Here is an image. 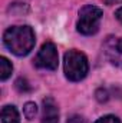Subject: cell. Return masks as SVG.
<instances>
[{
	"label": "cell",
	"instance_id": "6da1fadb",
	"mask_svg": "<svg viewBox=\"0 0 122 123\" xmlns=\"http://www.w3.org/2000/svg\"><path fill=\"white\" fill-rule=\"evenodd\" d=\"M4 46L16 56H26L34 47V33L30 26H13L4 31Z\"/></svg>",
	"mask_w": 122,
	"mask_h": 123
},
{
	"label": "cell",
	"instance_id": "7a4b0ae2",
	"mask_svg": "<svg viewBox=\"0 0 122 123\" xmlns=\"http://www.w3.org/2000/svg\"><path fill=\"white\" fill-rule=\"evenodd\" d=\"M89 64L86 56L79 50H69L65 53L63 60V70L65 76L70 82H79L82 80L88 73Z\"/></svg>",
	"mask_w": 122,
	"mask_h": 123
},
{
	"label": "cell",
	"instance_id": "3957f363",
	"mask_svg": "<svg viewBox=\"0 0 122 123\" xmlns=\"http://www.w3.org/2000/svg\"><path fill=\"white\" fill-rule=\"evenodd\" d=\"M102 19V10L96 6L88 4L81 9L79 12V20H78V31L91 36L95 34L99 29V23Z\"/></svg>",
	"mask_w": 122,
	"mask_h": 123
},
{
	"label": "cell",
	"instance_id": "277c9868",
	"mask_svg": "<svg viewBox=\"0 0 122 123\" xmlns=\"http://www.w3.org/2000/svg\"><path fill=\"white\" fill-rule=\"evenodd\" d=\"M58 63H59V56H58V50H56L55 44L50 42H46L40 47V50L34 59L36 67L46 69V70H55V69H58Z\"/></svg>",
	"mask_w": 122,
	"mask_h": 123
},
{
	"label": "cell",
	"instance_id": "5b68a950",
	"mask_svg": "<svg viewBox=\"0 0 122 123\" xmlns=\"http://www.w3.org/2000/svg\"><path fill=\"white\" fill-rule=\"evenodd\" d=\"M103 53L111 64L122 69V37H106L103 43Z\"/></svg>",
	"mask_w": 122,
	"mask_h": 123
},
{
	"label": "cell",
	"instance_id": "8992f818",
	"mask_svg": "<svg viewBox=\"0 0 122 123\" xmlns=\"http://www.w3.org/2000/svg\"><path fill=\"white\" fill-rule=\"evenodd\" d=\"M42 123H59V109L53 97L43 99Z\"/></svg>",
	"mask_w": 122,
	"mask_h": 123
},
{
	"label": "cell",
	"instance_id": "52a82bcc",
	"mask_svg": "<svg viewBox=\"0 0 122 123\" xmlns=\"http://www.w3.org/2000/svg\"><path fill=\"white\" fill-rule=\"evenodd\" d=\"M1 123H20L19 113L14 106H4L1 109Z\"/></svg>",
	"mask_w": 122,
	"mask_h": 123
},
{
	"label": "cell",
	"instance_id": "ba28073f",
	"mask_svg": "<svg viewBox=\"0 0 122 123\" xmlns=\"http://www.w3.org/2000/svg\"><path fill=\"white\" fill-rule=\"evenodd\" d=\"M12 70H13V66L12 63L7 60L6 57H0V79L4 82L10 77L12 74Z\"/></svg>",
	"mask_w": 122,
	"mask_h": 123
},
{
	"label": "cell",
	"instance_id": "9c48e42d",
	"mask_svg": "<svg viewBox=\"0 0 122 123\" xmlns=\"http://www.w3.org/2000/svg\"><path fill=\"white\" fill-rule=\"evenodd\" d=\"M23 113H25V116H26L27 120L34 119V116H36V113H37V106H36L33 102H27V103L25 105V107H23Z\"/></svg>",
	"mask_w": 122,
	"mask_h": 123
},
{
	"label": "cell",
	"instance_id": "30bf717a",
	"mask_svg": "<svg viewBox=\"0 0 122 123\" xmlns=\"http://www.w3.org/2000/svg\"><path fill=\"white\" fill-rule=\"evenodd\" d=\"M16 89L20 93H23V92H29L30 90V86H29V83H27L26 79H22L20 77V79L16 80Z\"/></svg>",
	"mask_w": 122,
	"mask_h": 123
},
{
	"label": "cell",
	"instance_id": "8fae6325",
	"mask_svg": "<svg viewBox=\"0 0 122 123\" xmlns=\"http://www.w3.org/2000/svg\"><path fill=\"white\" fill-rule=\"evenodd\" d=\"M95 123H121V120L116 116H114V115H106V116L98 119Z\"/></svg>",
	"mask_w": 122,
	"mask_h": 123
},
{
	"label": "cell",
	"instance_id": "7c38bea8",
	"mask_svg": "<svg viewBox=\"0 0 122 123\" xmlns=\"http://www.w3.org/2000/svg\"><path fill=\"white\" fill-rule=\"evenodd\" d=\"M66 123H86V120H85L81 115H73V116H70V117L68 119Z\"/></svg>",
	"mask_w": 122,
	"mask_h": 123
},
{
	"label": "cell",
	"instance_id": "4fadbf2b",
	"mask_svg": "<svg viewBox=\"0 0 122 123\" xmlns=\"http://www.w3.org/2000/svg\"><path fill=\"white\" fill-rule=\"evenodd\" d=\"M115 16H116V19H118V20L122 23V7H119V9L115 12Z\"/></svg>",
	"mask_w": 122,
	"mask_h": 123
}]
</instances>
